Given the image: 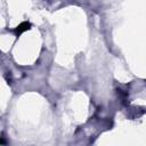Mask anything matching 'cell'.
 <instances>
[{"label":"cell","mask_w":146,"mask_h":146,"mask_svg":"<svg viewBox=\"0 0 146 146\" xmlns=\"http://www.w3.org/2000/svg\"><path fill=\"white\" fill-rule=\"evenodd\" d=\"M29 29H30V23L24 22V23H22L19 26H17V27L14 30V32H15V34L18 36L21 33H23L24 31H26V30H29Z\"/></svg>","instance_id":"cell-1"}]
</instances>
